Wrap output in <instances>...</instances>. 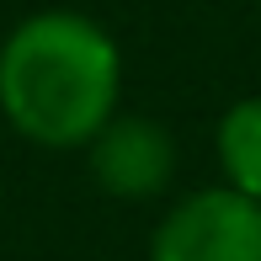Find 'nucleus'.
<instances>
[{
    "mask_svg": "<svg viewBox=\"0 0 261 261\" xmlns=\"http://www.w3.org/2000/svg\"><path fill=\"white\" fill-rule=\"evenodd\" d=\"M123 54L80 11H32L0 43V112L43 149H86L117 117Z\"/></svg>",
    "mask_w": 261,
    "mask_h": 261,
    "instance_id": "obj_1",
    "label": "nucleus"
},
{
    "mask_svg": "<svg viewBox=\"0 0 261 261\" xmlns=\"http://www.w3.org/2000/svg\"><path fill=\"white\" fill-rule=\"evenodd\" d=\"M149 261H261V203L234 187H203L160 219Z\"/></svg>",
    "mask_w": 261,
    "mask_h": 261,
    "instance_id": "obj_2",
    "label": "nucleus"
},
{
    "mask_svg": "<svg viewBox=\"0 0 261 261\" xmlns=\"http://www.w3.org/2000/svg\"><path fill=\"white\" fill-rule=\"evenodd\" d=\"M86 149L96 187L112 197H155L171 187L176 144L155 117H112Z\"/></svg>",
    "mask_w": 261,
    "mask_h": 261,
    "instance_id": "obj_3",
    "label": "nucleus"
},
{
    "mask_svg": "<svg viewBox=\"0 0 261 261\" xmlns=\"http://www.w3.org/2000/svg\"><path fill=\"white\" fill-rule=\"evenodd\" d=\"M219 160L234 192L261 203V96H245L219 123Z\"/></svg>",
    "mask_w": 261,
    "mask_h": 261,
    "instance_id": "obj_4",
    "label": "nucleus"
}]
</instances>
